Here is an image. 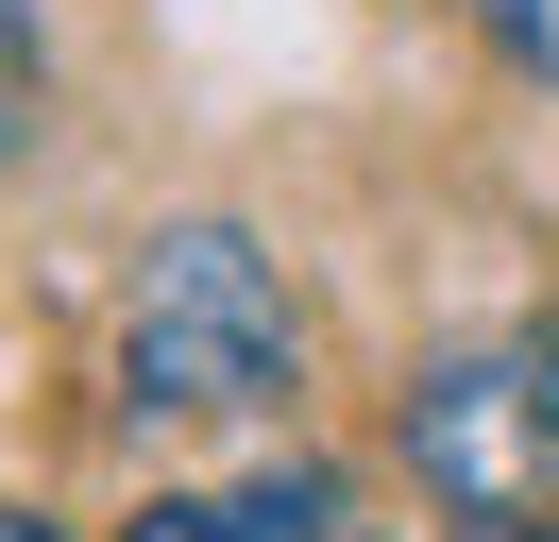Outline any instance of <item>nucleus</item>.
<instances>
[{"mask_svg": "<svg viewBox=\"0 0 559 542\" xmlns=\"http://www.w3.org/2000/svg\"><path fill=\"white\" fill-rule=\"evenodd\" d=\"M288 288L272 255H254L238 221H170L136 255V305H119V390L170 406V424H254V406H288Z\"/></svg>", "mask_w": 559, "mask_h": 542, "instance_id": "nucleus-1", "label": "nucleus"}, {"mask_svg": "<svg viewBox=\"0 0 559 542\" xmlns=\"http://www.w3.org/2000/svg\"><path fill=\"white\" fill-rule=\"evenodd\" d=\"M407 458H424V492H441V508L525 526V508L559 492V356H543V339L424 356V390H407Z\"/></svg>", "mask_w": 559, "mask_h": 542, "instance_id": "nucleus-2", "label": "nucleus"}, {"mask_svg": "<svg viewBox=\"0 0 559 542\" xmlns=\"http://www.w3.org/2000/svg\"><path fill=\"white\" fill-rule=\"evenodd\" d=\"M136 542H340V474H238V492L136 508Z\"/></svg>", "mask_w": 559, "mask_h": 542, "instance_id": "nucleus-3", "label": "nucleus"}, {"mask_svg": "<svg viewBox=\"0 0 559 542\" xmlns=\"http://www.w3.org/2000/svg\"><path fill=\"white\" fill-rule=\"evenodd\" d=\"M491 34H509V68H543V85H559V0H491Z\"/></svg>", "mask_w": 559, "mask_h": 542, "instance_id": "nucleus-4", "label": "nucleus"}, {"mask_svg": "<svg viewBox=\"0 0 559 542\" xmlns=\"http://www.w3.org/2000/svg\"><path fill=\"white\" fill-rule=\"evenodd\" d=\"M0 542H69V526H35V508H0Z\"/></svg>", "mask_w": 559, "mask_h": 542, "instance_id": "nucleus-5", "label": "nucleus"}, {"mask_svg": "<svg viewBox=\"0 0 559 542\" xmlns=\"http://www.w3.org/2000/svg\"><path fill=\"white\" fill-rule=\"evenodd\" d=\"M0 51H17V0H0Z\"/></svg>", "mask_w": 559, "mask_h": 542, "instance_id": "nucleus-6", "label": "nucleus"}, {"mask_svg": "<svg viewBox=\"0 0 559 542\" xmlns=\"http://www.w3.org/2000/svg\"><path fill=\"white\" fill-rule=\"evenodd\" d=\"M491 542H543V526H491Z\"/></svg>", "mask_w": 559, "mask_h": 542, "instance_id": "nucleus-7", "label": "nucleus"}]
</instances>
